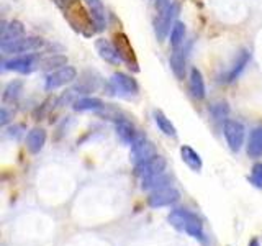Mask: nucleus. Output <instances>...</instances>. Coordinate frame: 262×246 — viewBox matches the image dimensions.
Listing matches in <instances>:
<instances>
[{
	"instance_id": "dca6fc26",
	"label": "nucleus",
	"mask_w": 262,
	"mask_h": 246,
	"mask_svg": "<svg viewBox=\"0 0 262 246\" xmlns=\"http://www.w3.org/2000/svg\"><path fill=\"white\" fill-rule=\"evenodd\" d=\"M185 57H187V51L184 48H179V49H174V53L170 54V59H169L172 72H174V76L180 80L185 76Z\"/></svg>"
},
{
	"instance_id": "6ab92c4d",
	"label": "nucleus",
	"mask_w": 262,
	"mask_h": 246,
	"mask_svg": "<svg viewBox=\"0 0 262 246\" xmlns=\"http://www.w3.org/2000/svg\"><path fill=\"white\" fill-rule=\"evenodd\" d=\"M45 143H46V131L43 128L31 130L27 136V146L31 153H39L43 150Z\"/></svg>"
},
{
	"instance_id": "39448f33",
	"label": "nucleus",
	"mask_w": 262,
	"mask_h": 246,
	"mask_svg": "<svg viewBox=\"0 0 262 246\" xmlns=\"http://www.w3.org/2000/svg\"><path fill=\"white\" fill-rule=\"evenodd\" d=\"M77 79V71L72 66H62V68L49 72L45 80V89L46 90H56L66 84H71Z\"/></svg>"
},
{
	"instance_id": "4be33fe9",
	"label": "nucleus",
	"mask_w": 262,
	"mask_h": 246,
	"mask_svg": "<svg viewBox=\"0 0 262 246\" xmlns=\"http://www.w3.org/2000/svg\"><path fill=\"white\" fill-rule=\"evenodd\" d=\"M152 117H154L156 125H158V128L162 131L164 135H166V136H172V138H176V136H177V130H176V127L172 125L170 120H169L161 110H154V112H152Z\"/></svg>"
},
{
	"instance_id": "9d476101",
	"label": "nucleus",
	"mask_w": 262,
	"mask_h": 246,
	"mask_svg": "<svg viewBox=\"0 0 262 246\" xmlns=\"http://www.w3.org/2000/svg\"><path fill=\"white\" fill-rule=\"evenodd\" d=\"M176 200H179V191H176L170 186L156 189V191L151 192L149 199H147L151 207H166V205L174 203Z\"/></svg>"
},
{
	"instance_id": "5701e85b",
	"label": "nucleus",
	"mask_w": 262,
	"mask_h": 246,
	"mask_svg": "<svg viewBox=\"0 0 262 246\" xmlns=\"http://www.w3.org/2000/svg\"><path fill=\"white\" fill-rule=\"evenodd\" d=\"M248 154L251 158H260L262 156V127H257L249 136Z\"/></svg>"
},
{
	"instance_id": "f8f14e48",
	"label": "nucleus",
	"mask_w": 262,
	"mask_h": 246,
	"mask_svg": "<svg viewBox=\"0 0 262 246\" xmlns=\"http://www.w3.org/2000/svg\"><path fill=\"white\" fill-rule=\"evenodd\" d=\"M249 61H251V51H248V49H243V51L237 54L236 61L233 63L231 68H229V71L225 74L223 80L225 82H233V80H236L237 77L241 76V72L246 69V66L249 64Z\"/></svg>"
},
{
	"instance_id": "0eeeda50",
	"label": "nucleus",
	"mask_w": 262,
	"mask_h": 246,
	"mask_svg": "<svg viewBox=\"0 0 262 246\" xmlns=\"http://www.w3.org/2000/svg\"><path fill=\"white\" fill-rule=\"evenodd\" d=\"M115 48H117V53L120 56V59L123 63L128 64V68H133L135 71H138V59L135 56V49L131 46L128 36L125 33H117L115 35V41H113Z\"/></svg>"
},
{
	"instance_id": "c756f323",
	"label": "nucleus",
	"mask_w": 262,
	"mask_h": 246,
	"mask_svg": "<svg viewBox=\"0 0 262 246\" xmlns=\"http://www.w3.org/2000/svg\"><path fill=\"white\" fill-rule=\"evenodd\" d=\"M0 123H2V125H7V121H8V112H7V109L5 107H2V112H0Z\"/></svg>"
},
{
	"instance_id": "6e6552de",
	"label": "nucleus",
	"mask_w": 262,
	"mask_h": 246,
	"mask_svg": "<svg viewBox=\"0 0 262 246\" xmlns=\"http://www.w3.org/2000/svg\"><path fill=\"white\" fill-rule=\"evenodd\" d=\"M223 133L231 151H239L244 145V127L236 120H225Z\"/></svg>"
},
{
	"instance_id": "ddd939ff",
	"label": "nucleus",
	"mask_w": 262,
	"mask_h": 246,
	"mask_svg": "<svg viewBox=\"0 0 262 246\" xmlns=\"http://www.w3.org/2000/svg\"><path fill=\"white\" fill-rule=\"evenodd\" d=\"M95 48H97L98 56H100L103 61L110 63V64H118L121 61L118 53H117V48H115V45H112L110 41H106L103 38L97 39L95 41Z\"/></svg>"
},
{
	"instance_id": "412c9836",
	"label": "nucleus",
	"mask_w": 262,
	"mask_h": 246,
	"mask_svg": "<svg viewBox=\"0 0 262 246\" xmlns=\"http://www.w3.org/2000/svg\"><path fill=\"white\" fill-rule=\"evenodd\" d=\"M105 105L100 98H92V97H84V98H79V100L74 102V110L77 112H98V110H103Z\"/></svg>"
},
{
	"instance_id": "1a4fd4ad",
	"label": "nucleus",
	"mask_w": 262,
	"mask_h": 246,
	"mask_svg": "<svg viewBox=\"0 0 262 246\" xmlns=\"http://www.w3.org/2000/svg\"><path fill=\"white\" fill-rule=\"evenodd\" d=\"M131 153H133L135 164L143 162L146 159L152 158V156H156L152 145L147 141V138L143 133H138L136 138L133 139V143H131Z\"/></svg>"
},
{
	"instance_id": "7c9ffc66",
	"label": "nucleus",
	"mask_w": 262,
	"mask_h": 246,
	"mask_svg": "<svg viewBox=\"0 0 262 246\" xmlns=\"http://www.w3.org/2000/svg\"><path fill=\"white\" fill-rule=\"evenodd\" d=\"M249 246H259V241L254 238V240H251V243H249Z\"/></svg>"
},
{
	"instance_id": "bb28decb",
	"label": "nucleus",
	"mask_w": 262,
	"mask_h": 246,
	"mask_svg": "<svg viewBox=\"0 0 262 246\" xmlns=\"http://www.w3.org/2000/svg\"><path fill=\"white\" fill-rule=\"evenodd\" d=\"M251 182L262 189V162H257L252 166V171H251Z\"/></svg>"
},
{
	"instance_id": "f3484780",
	"label": "nucleus",
	"mask_w": 262,
	"mask_h": 246,
	"mask_svg": "<svg viewBox=\"0 0 262 246\" xmlns=\"http://www.w3.org/2000/svg\"><path fill=\"white\" fill-rule=\"evenodd\" d=\"M115 128H117V135L120 136L121 141H125L128 145L133 143V139L138 135V131L135 130L133 123L126 118H118L117 121H115Z\"/></svg>"
},
{
	"instance_id": "20e7f679",
	"label": "nucleus",
	"mask_w": 262,
	"mask_h": 246,
	"mask_svg": "<svg viewBox=\"0 0 262 246\" xmlns=\"http://www.w3.org/2000/svg\"><path fill=\"white\" fill-rule=\"evenodd\" d=\"M43 46H45V39L35 38V36L18 38V39L12 41V43L0 45L4 54H33L35 51H39Z\"/></svg>"
},
{
	"instance_id": "4468645a",
	"label": "nucleus",
	"mask_w": 262,
	"mask_h": 246,
	"mask_svg": "<svg viewBox=\"0 0 262 246\" xmlns=\"http://www.w3.org/2000/svg\"><path fill=\"white\" fill-rule=\"evenodd\" d=\"M89 7V15L92 16L97 30L102 31L106 27V16H105V7L102 4V0H84Z\"/></svg>"
},
{
	"instance_id": "cd10ccee",
	"label": "nucleus",
	"mask_w": 262,
	"mask_h": 246,
	"mask_svg": "<svg viewBox=\"0 0 262 246\" xmlns=\"http://www.w3.org/2000/svg\"><path fill=\"white\" fill-rule=\"evenodd\" d=\"M53 2L59 7L64 13H68L69 10H72L74 7H77L79 0H53Z\"/></svg>"
},
{
	"instance_id": "b1692460",
	"label": "nucleus",
	"mask_w": 262,
	"mask_h": 246,
	"mask_svg": "<svg viewBox=\"0 0 262 246\" xmlns=\"http://www.w3.org/2000/svg\"><path fill=\"white\" fill-rule=\"evenodd\" d=\"M184 39H185V25L182 22H176L170 30V46L174 49L182 48Z\"/></svg>"
},
{
	"instance_id": "a878e982",
	"label": "nucleus",
	"mask_w": 262,
	"mask_h": 246,
	"mask_svg": "<svg viewBox=\"0 0 262 246\" xmlns=\"http://www.w3.org/2000/svg\"><path fill=\"white\" fill-rule=\"evenodd\" d=\"M57 66H66V57L51 56V57H46V59H39V68H43V69H54Z\"/></svg>"
},
{
	"instance_id": "aec40b11",
	"label": "nucleus",
	"mask_w": 262,
	"mask_h": 246,
	"mask_svg": "<svg viewBox=\"0 0 262 246\" xmlns=\"http://www.w3.org/2000/svg\"><path fill=\"white\" fill-rule=\"evenodd\" d=\"M180 156H182V161L190 169H193V171H200L202 169V166H203L202 158H200V154L196 153L192 146L184 145L182 148H180Z\"/></svg>"
},
{
	"instance_id": "c85d7f7f",
	"label": "nucleus",
	"mask_w": 262,
	"mask_h": 246,
	"mask_svg": "<svg viewBox=\"0 0 262 246\" xmlns=\"http://www.w3.org/2000/svg\"><path fill=\"white\" fill-rule=\"evenodd\" d=\"M211 113H213V117H215L216 120H221V118H225L226 117V113H228V109L223 105V104H220V105H215L211 109Z\"/></svg>"
},
{
	"instance_id": "2eb2a0df",
	"label": "nucleus",
	"mask_w": 262,
	"mask_h": 246,
	"mask_svg": "<svg viewBox=\"0 0 262 246\" xmlns=\"http://www.w3.org/2000/svg\"><path fill=\"white\" fill-rule=\"evenodd\" d=\"M25 28L20 22H10V23H4L2 31H0V39L2 43L0 45H7V43H12V41L18 39L23 36Z\"/></svg>"
},
{
	"instance_id": "7ed1b4c3",
	"label": "nucleus",
	"mask_w": 262,
	"mask_h": 246,
	"mask_svg": "<svg viewBox=\"0 0 262 246\" xmlns=\"http://www.w3.org/2000/svg\"><path fill=\"white\" fill-rule=\"evenodd\" d=\"M179 4H170L169 7H166L164 10H159L158 18L154 20V31L156 36H158V41H164L166 36L170 33L172 27H174V18L179 13Z\"/></svg>"
},
{
	"instance_id": "f257e3e1",
	"label": "nucleus",
	"mask_w": 262,
	"mask_h": 246,
	"mask_svg": "<svg viewBox=\"0 0 262 246\" xmlns=\"http://www.w3.org/2000/svg\"><path fill=\"white\" fill-rule=\"evenodd\" d=\"M169 221L172 227H176L180 232H184L187 235H190L192 238H195V240L205 243L202 220L196 217L195 213L184 210V209H177L169 215Z\"/></svg>"
},
{
	"instance_id": "a211bd4d",
	"label": "nucleus",
	"mask_w": 262,
	"mask_h": 246,
	"mask_svg": "<svg viewBox=\"0 0 262 246\" xmlns=\"http://www.w3.org/2000/svg\"><path fill=\"white\" fill-rule=\"evenodd\" d=\"M188 87H190L192 95L196 98V100H202L205 97V80L200 69L193 68L190 71V79H188Z\"/></svg>"
},
{
	"instance_id": "f03ea898",
	"label": "nucleus",
	"mask_w": 262,
	"mask_h": 246,
	"mask_svg": "<svg viewBox=\"0 0 262 246\" xmlns=\"http://www.w3.org/2000/svg\"><path fill=\"white\" fill-rule=\"evenodd\" d=\"M164 171H166V159H164L162 156H158V154L152 156V158H149V159L143 161V162L136 164V174L139 179H141L143 187L149 184L151 180L162 176Z\"/></svg>"
},
{
	"instance_id": "9b49d317",
	"label": "nucleus",
	"mask_w": 262,
	"mask_h": 246,
	"mask_svg": "<svg viewBox=\"0 0 262 246\" xmlns=\"http://www.w3.org/2000/svg\"><path fill=\"white\" fill-rule=\"evenodd\" d=\"M35 68H39V59L33 54L15 57V59L4 63V71H16V72H31Z\"/></svg>"
},
{
	"instance_id": "393cba45",
	"label": "nucleus",
	"mask_w": 262,
	"mask_h": 246,
	"mask_svg": "<svg viewBox=\"0 0 262 246\" xmlns=\"http://www.w3.org/2000/svg\"><path fill=\"white\" fill-rule=\"evenodd\" d=\"M21 89H23L21 80H13V82H10V84L7 86L5 92H4V102H12L13 104L16 98L20 97Z\"/></svg>"
},
{
	"instance_id": "423d86ee",
	"label": "nucleus",
	"mask_w": 262,
	"mask_h": 246,
	"mask_svg": "<svg viewBox=\"0 0 262 246\" xmlns=\"http://www.w3.org/2000/svg\"><path fill=\"white\" fill-rule=\"evenodd\" d=\"M110 87L115 94L121 97H133L139 90L138 82L125 72H115L110 79Z\"/></svg>"
}]
</instances>
